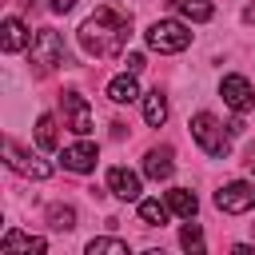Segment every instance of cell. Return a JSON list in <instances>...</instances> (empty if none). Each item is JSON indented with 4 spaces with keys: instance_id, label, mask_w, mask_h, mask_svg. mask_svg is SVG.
<instances>
[{
    "instance_id": "9c48e42d",
    "label": "cell",
    "mask_w": 255,
    "mask_h": 255,
    "mask_svg": "<svg viewBox=\"0 0 255 255\" xmlns=\"http://www.w3.org/2000/svg\"><path fill=\"white\" fill-rule=\"evenodd\" d=\"M96 159H100V147H96V143H88V139H80V143L64 147V167H68V171H92V167H96Z\"/></svg>"
},
{
    "instance_id": "d4e9b609",
    "label": "cell",
    "mask_w": 255,
    "mask_h": 255,
    "mask_svg": "<svg viewBox=\"0 0 255 255\" xmlns=\"http://www.w3.org/2000/svg\"><path fill=\"white\" fill-rule=\"evenodd\" d=\"M243 20H251V24H255V4H247V8H243Z\"/></svg>"
},
{
    "instance_id": "ac0fdd59",
    "label": "cell",
    "mask_w": 255,
    "mask_h": 255,
    "mask_svg": "<svg viewBox=\"0 0 255 255\" xmlns=\"http://www.w3.org/2000/svg\"><path fill=\"white\" fill-rule=\"evenodd\" d=\"M167 211H171V207L159 203V199H143V203H139V219H143L147 227H163V223H167Z\"/></svg>"
},
{
    "instance_id": "52a82bcc",
    "label": "cell",
    "mask_w": 255,
    "mask_h": 255,
    "mask_svg": "<svg viewBox=\"0 0 255 255\" xmlns=\"http://www.w3.org/2000/svg\"><path fill=\"white\" fill-rule=\"evenodd\" d=\"M60 104H64L68 128H72L76 135H88V131H92V108H88V100H84L80 92H64V96H60Z\"/></svg>"
},
{
    "instance_id": "6da1fadb",
    "label": "cell",
    "mask_w": 255,
    "mask_h": 255,
    "mask_svg": "<svg viewBox=\"0 0 255 255\" xmlns=\"http://www.w3.org/2000/svg\"><path fill=\"white\" fill-rule=\"evenodd\" d=\"M128 32H131V16L104 4V8H96V16H88L80 24V44L88 56H116L124 48Z\"/></svg>"
},
{
    "instance_id": "4fadbf2b",
    "label": "cell",
    "mask_w": 255,
    "mask_h": 255,
    "mask_svg": "<svg viewBox=\"0 0 255 255\" xmlns=\"http://www.w3.org/2000/svg\"><path fill=\"white\" fill-rule=\"evenodd\" d=\"M108 100H112V104H131V100H139L135 72H124V76H116V80L108 84Z\"/></svg>"
},
{
    "instance_id": "8992f818",
    "label": "cell",
    "mask_w": 255,
    "mask_h": 255,
    "mask_svg": "<svg viewBox=\"0 0 255 255\" xmlns=\"http://www.w3.org/2000/svg\"><path fill=\"white\" fill-rule=\"evenodd\" d=\"M219 96H223V104H227L231 112H239V116L255 108V88L247 84V76H223Z\"/></svg>"
},
{
    "instance_id": "ba28073f",
    "label": "cell",
    "mask_w": 255,
    "mask_h": 255,
    "mask_svg": "<svg viewBox=\"0 0 255 255\" xmlns=\"http://www.w3.org/2000/svg\"><path fill=\"white\" fill-rule=\"evenodd\" d=\"M4 155H8V163H12L16 171H24V175H32V179H48V175H52V163H44V159H36V155L20 151L12 139L4 143Z\"/></svg>"
},
{
    "instance_id": "44dd1931",
    "label": "cell",
    "mask_w": 255,
    "mask_h": 255,
    "mask_svg": "<svg viewBox=\"0 0 255 255\" xmlns=\"http://www.w3.org/2000/svg\"><path fill=\"white\" fill-rule=\"evenodd\" d=\"M88 255H128V243L124 239H92Z\"/></svg>"
},
{
    "instance_id": "7c38bea8",
    "label": "cell",
    "mask_w": 255,
    "mask_h": 255,
    "mask_svg": "<svg viewBox=\"0 0 255 255\" xmlns=\"http://www.w3.org/2000/svg\"><path fill=\"white\" fill-rule=\"evenodd\" d=\"M175 163H171V147H151L143 155V175L147 179H171Z\"/></svg>"
},
{
    "instance_id": "7402d4cb",
    "label": "cell",
    "mask_w": 255,
    "mask_h": 255,
    "mask_svg": "<svg viewBox=\"0 0 255 255\" xmlns=\"http://www.w3.org/2000/svg\"><path fill=\"white\" fill-rule=\"evenodd\" d=\"M179 243H183L187 251H203V231H199V223H187V227L179 231Z\"/></svg>"
},
{
    "instance_id": "2e32d148",
    "label": "cell",
    "mask_w": 255,
    "mask_h": 255,
    "mask_svg": "<svg viewBox=\"0 0 255 255\" xmlns=\"http://www.w3.org/2000/svg\"><path fill=\"white\" fill-rule=\"evenodd\" d=\"M143 120H147L151 128H159V124L167 120V100H163V92H159V88L143 96Z\"/></svg>"
},
{
    "instance_id": "ffe728a7",
    "label": "cell",
    "mask_w": 255,
    "mask_h": 255,
    "mask_svg": "<svg viewBox=\"0 0 255 255\" xmlns=\"http://www.w3.org/2000/svg\"><path fill=\"white\" fill-rule=\"evenodd\" d=\"M48 223H52V231H72L76 227V211L72 207H48Z\"/></svg>"
},
{
    "instance_id": "5b68a950",
    "label": "cell",
    "mask_w": 255,
    "mask_h": 255,
    "mask_svg": "<svg viewBox=\"0 0 255 255\" xmlns=\"http://www.w3.org/2000/svg\"><path fill=\"white\" fill-rule=\"evenodd\" d=\"M215 207L227 211V215H243V211H251V207H255V183H243V179L223 183V187L215 191Z\"/></svg>"
},
{
    "instance_id": "cb8c5ba5",
    "label": "cell",
    "mask_w": 255,
    "mask_h": 255,
    "mask_svg": "<svg viewBox=\"0 0 255 255\" xmlns=\"http://www.w3.org/2000/svg\"><path fill=\"white\" fill-rule=\"evenodd\" d=\"M76 0H52V12H72Z\"/></svg>"
},
{
    "instance_id": "7a4b0ae2",
    "label": "cell",
    "mask_w": 255,
    "mask_h": 255,
    "mask_svg": "<svg viewBox=\"0 0 255 255\" xmlns=\"http://www.w3.org/2000/svg\"><path fill=\"white\" fill-rule=\"evenodd\" d=\"M191 135H195V143H199L211 159H223V155L231 151V131H223V124H219L211 112L191 116Z\"/></svg>"
},
{
    "instance_id": "9a60e30c",
    "label": "cell",
    "mask_w": 255,
    "mask_h": 255,
    "mask_svg": "<svg viewBox=\"0 0 255 255\" xmlns=\"http://www.w3.org/2000/svg\"><path fill=\"white\" fill-rule=\"evenodd\" d=\"M167 207H171L175 215L191 219V215L199 211V199H195V191H187V187H175V191H167Z\"/></svg>"
},
{
    "instance_id": "e0dca14e",
    "label": "cell",
    "mask_w": 255,
    "mask_h": 255,
    "mask_svg": "<svg viewBox=\"0 0 255 255\" xmlns=\"http://www.w3.org/2000/svg\"><path fill=\"white\" fill-rule=\"evenodd\" d=\"M171 8L179 12V16H187V20H195V24H203V20H211V0H171Z\"/></svg>"
},
{
    "instance_id": "d6986e66",
    "label": "cell",
    "mask_w": 255,
    "mask_h": 255,
    "mask_svg": "<svg viewBox=\"0 0 255 255\" xmlns=\"http://www.w3.org/2000/svg\"><path fill=\"white\" fill-rule=\"evenodd\" d=\"M36 143H40L44 151H56V143H60V139H56V120H52L48 112L36 120Z\"/></svg>"
},
{
    "instance_id": "603a6c76",
    "label": "cell",
    "mask_w": 255,
    "mask_h": 255,
    "mask_svg": "<svg viewBox=\"0 0 255 255\" xmlns=\"http://www.w3.org/2000/svg\"><path fill=\"white\" fill-rule=\"evenodd\" d=\"M124 68H128V72H143V56H139V52H128Z\"/></svg>"
},
{
    "instance_id": "30bf717a",
    "label": "cell",
    "mask_w": 255,
    "mask_h": 255,
    "mask_svg": "<svg viewBox=\"0 0 255 255\" xmlns=\"http://www.w3.org/2000/svg\"><path fill=\"white\" fill-rule=\"evenodd\" d=\"M108 187H112V195L116 199H139V175L135 171H128V167H112L108 171Z\"/></svg>"
},
{
    "instance_id": "3957f363",
    "label": "cell",
    "mask_w": 255,
    "mask_h": 255,
    "mask_svg": "<svg viewBox=\"0 0 255 255\" xmlns=\"http://www.w3.org/2000/svg\"><path fill=\"white\" fill-rule=\"evenodd\" d=\"M143 36H147V48H155V52H183L191 44V32L179 20H155Z\"/></svg>"
},
{
    "instance_id": "8fae6325",
    "label": "cell",
    "mask_w": 255,
    "mask_h": 255,
    "mask_svg": "<svg viewBox=\"0 0 255 255\" xmlns=\"http://www.w3.org/2000/svg\"><path fill=\"white\" fill-rule=\"evenodd\" d=\"M44 247H48V243H44L40 235H24V231H16V227H12V231L0 239V251H4V255H16V251H28V255H44Z\"/></svg>"
},
{
    "instance_id": "5bb4252c",
    "label": "cell",
    "mask_w": 255,
    "mask_h": 255,
    "mask_svg": "<svg viewBox=\"0 0 255 255\" xmlns=\"http://www.w3.org/2000/svg\"><path fill=\"white\" fill-rule=\"evenodd\" d=\"M28 44V32H24V24L16 20V16H8L4 24H0V48L4 52H20Z\"/></svg>"
},
{
    "instance_id": "277c9868",
    "label": "cell",
    "mask_w": 255,
    "mask_h": 255,
    "mask_svg": "<svg viewBox=\"0 0 255 255\" xmlns=\"http://www.w3.org/2000/svg\"><path fill=\"white\" fill-rule=\"evenodd\" d=\"M32 64H36L40 72H48V68L64 64V40H60V32L40 28V32L32 36Z\"/></svg>"
}]
</instances>
